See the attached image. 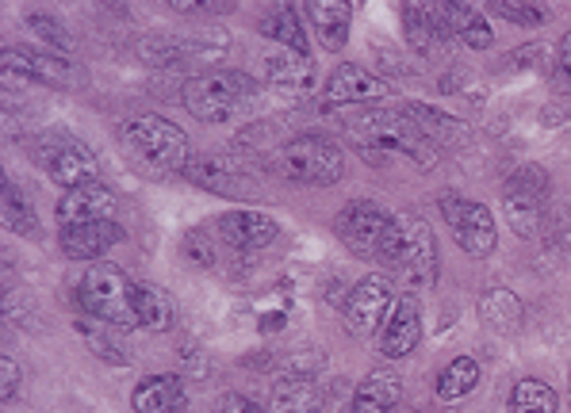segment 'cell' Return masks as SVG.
Instances as JSON below:
<instances>
[{"mask_svg":"<svg viewBox=\"0 0 571 413\" xmlns=\"http://www.w3.org/2000/svg\"><path fill=\"white\" fill-rule=\"evenodd\" d=\"M342 131L349 134V142L365 153V161H384V157H407L418 169H433L441 157V150L430 142L407 111H345Z\"/></svg>","mask_w":571,"mask_h":413,"instance_id":"obj_1","label":"cell"},{"mask_svg":"<svg viewBox=\"0 0 571 413\" xmlns=\"http://www.w3.org/2000/svg\"><path fill=\"white\" fill-rule=\"evenodd\" d=\"M380 261L391 264V272L399 275L410 295L430 291L438 283V238L418 215H396L388 238H384Z\"/></svg>","mask_w":571,"mask_h":413,"instance_id":"obj_2","label":"cell"},{"mask_svg":"<svg viewBox=\"0 0 571 413\" xmlns=\"http://www.w3.org/2000/svg\"><path fill=\"white\" fill-rule=\"evenodd\" d=\"M181 100L188 108V116L200 119V123H227V119L261 104V88H257L254 77H246L238 69H215L192 77L184 85Z\"/></svg>","mask_w":571,"mask_h":413,"instance_id":"obj_3","label":"cell"},{"mask_svg":"<svg viewBox=\"0 0 571 413\" xmlns=\"http://www.w3.org/2000/svg\"><path fill=\"white\" fill-rule=\"evenodd\" d=\"M269 165L292 184H337L345 176V153L337 142L323 134H300L288 138L284 145L269 153Z\"/></svg>","mask_w":571,"mask_h":413,"instance_id":"obj_4","label":"cell"},{"mask_svg":"<svg viewBox=\"0 0 571 413\" xmlns=\"http://www.w3.org/2000/svg\"><path fill=\"white\" fill-rule=\"evenodd\" d=\"M77 303H82L93 318L108 322L111 329L139 326V314H134V283L127 280L116 264H88L82 280H77Z\"/></svg>","mask_w":571,"mask_h":413,"instance_id":"obj_5","label":"cell"},{"mask_svg":"<svg viewBox=\"0 0 571 413\" xmlns=\"http://www.w3.org/2000/svg\"><path fill=\"white\" fill-rule=\"evenodd\" d=\"M123 142L131 145V153L139 161H147L150 169L162 173H184L192 161L188 134L176 123H169L165 116H134L123 123Z\"/></svg>","mask_w":571,"mask_h":413,"instance_id":"obj_6","label":"cell"},{"mask_svg":"<svg viewBox=\"0 0 571 413\" xmlns=\"http://www.w3.org/2000/svg\"><path fill=\"white\" fill-rule=\"evenodd\" d=\"M35 161L51 173L54 184H62V192L85 188V184H96V176H100V161H96V153L66 131H51V134L39 138Z\"/></svg>","mask_w":571,"mask_h":413,"instance_id":"obj_7","label":"cell"},{"mask_svg":"<svg viewBox=\"0 0 571 413\" xmlns=\"http://www.w3.org/2000/svg\"><path fill=\"white\" fill-rule=\"evenodd\" d=\"M391 222H396V215L376 207L373 199H353V204L342 207L334 230H337V241H342L353 257H360V261H380V249Z\"/></svg>","mask_w":571,"mask_h":413,"instance_id":"obj_8","label":"cell"},{"mask_svg":"<svg viewBox=\"0 0 571 413\" xmlns=\"http://www.w3.org/2000/svg\"><path fill=\"white\" fill-rule=\"evenodd\" d=\"M549 192H552V184H549V173H545L541 165L514 169V176L506 181V192H503V207H506V218H510V226H514L518 238H534L537 233Z\"/></svg>","mask_w":571,"mask_h":413,"instance_id":"obj_9","label":"cell"},{"mask_svg":"<svg viewBox=\"0 0 571 413\" xmlns=\"http://www.w3.org/2000/svg\"><path fill=\"white\" fill-rule=\"evenodd\" d=\"M396 298L399 295L388 275H365V280L353 287L349 303H345V326H349V334L360 337V341L384 334V322H388Z\"/></svg>","mask_w":571,"mask_h":413,"instance_id":"obj_10","label":"cell"},{"mask_svg":"<svg viewBox=\"0 0 571 413\" xmlns=\"http://www.w3.org/2000/svg\"><path fill=\"white\" fill-rule=\"evenodd\" d=\"M441 215H445V222L453 226L456 241H461V249L468 257H491L495 253V218H491V210L484 204H476V199H464V196H453V192H445V196L438 199Z\"/></svg>","mask_w":571,"mask_h":413,"instance_id":"obj_11","label":"cell"},{"mask_svg":"<svg viewBox=\"0 0 571 413\" xmlns=\"http://www.w3.org/2000/svg\"><path fill=\"white\" fill-rule=\"evenodd\" d=\"M215 233L235 253H257V249H269L280 238V222L272 215H265V210L238 207L215 218Z\"/></svg>","mask_w":571,"mask_h":413,"instance_id":"obj_12","label":"cell"},{"mask_svg":"<svg viewBox=\"0 0 571 413\" xmlns=\"http://www.w3.org/2000/svg\"><path fill=\"white\" fill-rule=\"evenodd\" d=\"M184 176H188L196 188L212 192V196H223V199H249V196H257L254 176H249L246 169L238 165V161L215 157V153H207V157H192L188 169H184Z\"/></svg>","mask_w":571,"mask_h":413,"instance_id":"obj_13","label":"cell"},{"mask_svg":"<svg viewBox=\"0 0 571 413\" xmlns=\"http://www.w3.org/2000/svg\"><path fill=\"white\" fill-rule=\"evenodd\" d=\"M0 77L4 88H28V85H69V66L54 54H35V51H20V46H8L0 54Z\"/></svg>","mask_w":571,"mask_h":413,"instance_id":"obj_14","label":"cell"},{"mask_svg":"<svg viewBox=\"0 0 571 413\" xmlns=\"http://www.w3.org/2000/svg\"><path fill=\"white\" fill-rule=\"evenodd\" d=\"M391 96H396V85L388 77H376L353 62L337 66L326 80V104H365L368 108V104H384Z\"/></svg>","mask_w":571,"mask_h":413,"instance_id":"obj_15","label":"cell"},{"mask_svg":"<svg viewBox=\"0 0 571 413\" xmlns=\"http://www.w3.org/2000/svg\"><path fill=\"white\" fill-rule=\"evenodd\" d=\"M418 345H422V303H418V295L407 291V295L396 298L388 322H384L380 352L388 356V360H403Z\"/></svg>","mask_w":571,"mask_h":413,"instance_id":"obj_16","label":"cell"},{"mask_svg":"<svg viewBox=\"0 0 571 413\" xmlns=\"http://www.w3.org/2000/svg\"><path fill=\"white\" fill-rule=\"evenodd\" d=\"M116 192L104 188L100 181L85 184V188H69L62 192L54 218L58 226H82V222H116Z\"/></svg>","mask_w":571,"mask_h":413,"instance_id":"obj_17","label":"cell"},{"mask_svg":"<svg viewBox=\"0 0 571 413\" xmlns=\"http://www.w3.org/2000/svg\"><path fill=\"white\" fill-rule=\"evenodd\" d=\"M123 241L119 222H82V226H62L58 249L69 261H100L111 246Z\"/></svg>","mask_w":571,"mask_h":413,"instance_id":"obj_18","label":"cell"},{"mask_svg":"<svg viewBox=\"0 0 571 413\" xmlns=\"http://www.w3.org/2000/svg\"><path fill=\"white\" fill-rule=\"evenodd\" d=\"M403 31H407V46L414 54H422V58L438 54L449 39L441 4H403Z\"/></svg>","mask_w":571,"mask_h":413,"instance_id":"obj_19","label":"cell"},{"mask_svg":"<svg viewBox=\"0 0 571 413\" xmlns=\"http://www.w3.org/2000/svg\"><path fill=\"white\" fill-rule=\"evenodd\" d=\"M399 402H403V379L388 368H376L360 379L353 394V413H396Z\"/></svg>","mask_w":571,"mask_h":413,"instance_id":"obj_20","label":"cell"},{"mask_svg":"<svg viewBox=\"0 0 571 413\" xmlns=\"http://www.w3.org/2000/svg\"><path fill=\"white\" fill-rule=\"evenodd\" d=\"M265 80L280 93H311L315 88V58L295 51H277L265 58Z\"/></svg>","mask_w":571,"mask_h":413,"instance_id":"obj_21","label":"cell"},{"mask_svg":"<svg viewBox=\"0 0 571 413\" xmlns=\"http://www.w3.org/2000/svg\"><path fill=\"white\" fill-rule=\"evenodd\" d=\"M407 116H410V123H414L418 131H422L433 145H438V150H464V145L472 142L468 127H464L461 119H453V116H445V111H438V108H425V104H410Z\"/></svg>","mask_w":571,"mask_h":413,"instance_id":"obj_22","label":"cell"},{"mask_svg":"<svg viewBox=\"0 0 571 413\" xmlns=\"http://www.w3.org/2000/svg\"><path fill=\"white\" fill-rule=\"evenodd\" d=\"M323 391L311 376H284L269 391V413H319Z\"/></svg>","mask_w":571,"mask_h":413,"instance_id":"obj_23","label":"cell"},{"mask_svg":"<svg viewBox=\"0 0 571 413\" xmlns=\"http://www.w3.org/2000/svg\"><path fill=\"white\" fill-rule=\"evenodd\" d=\"M303 15L311 20V28L319 31L326 51H342L349 43V23H353V8L342 4V0H311L303 8Z\"/></svg>","mask_w":571,"mask_h":413,"instance_id":"obj_24","label":"cell"},{"mask_svg":"<svg viewBox=\"0 0 571 413\" xmlns=\"http://www.w3.org/2000/svg\"><path fill=\"white\" fill-rule=\"evenodd\" d=\"M134 413H176L184 410V379L181 376H147L131 394Z\"/></svg>","mask_w":571,"mask_h":413,"instance_id":"obj_25","label":"cell"},{"mask_svg":"<svg viewBox=\"0 0 571 413\" xmlns=\"http://www.w3.org/2000/svg\"><path fill=\"white\" fill-rule=\"evenodd\" d=\"M261 35H269L280 51H295V54H308L311 58L308 28H303V20H300V8H292V4L269 8L261 20Z\"/></svg>","mask_w":571,"mask_h":413,"instance_id":"obj_26","label":"cell"},{"mask_svg":"<svg viewBox=\"0 0 571 413\" xmlns=\"http://www.w3.org/2000/svg\"><path fill=\"white\" fill-rule=\"evenodd\" d=\"M441 15H445L449 35L461 39L468 51H491L495 46V31L472 4H441Z\"/></svg>","mask_w":571,"mask_h":413,"instance_id":"obj_27","label":"cell"},{"mask_svg":"<svg viewBox=\"0 0 571 413\" xmlns=\"http://www.w3.org/2000/svg\"><path fill=\"white\" fill-rule=\"evenodd\" d=\"M134 314H139V326L154 329V334H169L176 326V303L165 287L154 283H139L134 287Z\"/></svg>","mask_w":571,"mask_h":413,"instance_id":"obj_28","label":"cell"},{"mask_svg":"<svg viewBox=\"0 0 571 413\" xmlns=\"http://www.w3.org/2000/svg\"><path fill=\"white\" fill-rule=\"evenodd\" d=\"M476 383H480V363L472 360V356H456V360L438 376V399L461 402L476 391Z\"/></svg>","mask_w":571,"mask_h":413,"instance_id":"obj_29","label":"cell"},{"mask_svg":"<svg viewBox=\"0 0 571 413\" xmlns=\"http://www.w3.org/2000/svg\"><path fill=\"white\" fill-rule=\"evenodd\" d=\"M480 318L487 326H495L498 334H514L521 326V303L510 295L506 287H491L484 298H480Z\"/></svg>","mask_w":571,"mask_h":413,"instance_id":"obj_30","label":"cell"},{"mask_svg":"<svg viewBox=\"0 0 571 413\" xmlns=\"http://www.w3.org/2000/svg\"><path fill=\"white\" fill-rule=\"evenodd\" d=\"M0 210H4V226L20 238H39V218L31 204L23 199L20 184L15 181H4V196H0Z\"/></svg>","mask_w":571,"mask_h":413,"instance_id":"obj_31","label":"cell"},{"mask_svg":"<svg viewBox=\"0 0 571 413\" xmlns=\"http://www.w3.org/2000/svg\"><path fill=\"white\" fill-rule=\"evenodd\" d=\"M557 391L541 379H518L510 391V413H557Z\"/></svg>","mask_w":571,"mask_h":413,"instance_id":"obj_32","label":"cell"},{"mask_svg":"<svg viewBox=\"0 0 571 413\" xmlns=\"http://www.w3.org/2000/svg\"><path fill=\"white\" fill-rule=\"evenodd\" d=\"M23 23H28V31L35 39H43L51 51H62V54H69L74 51V35H69L66 28H62V20H54V15H46V12H28L23 15Z\"/></svg>","mask_w":571,"mask_h":413,"instance_id":"obj_33","label":"cell"},{"mask_svg":"<svg viewBox=\"0 0 571 413\" xmlns=\"http://www.w3.org/2000/svg\"><path fill=\"white\" fill-rule=\"evenodd\" d=\"M184 257L196 261L200 269H215L219 264V233L188 230L184 233Z\"/></svg>","mask_w":571,"mask_h":413,"instance_id":"obj_34","label":"cell"},{"mask_svg":"<svg viewBox=\"0 0 571 413\" xmlns=\"http://www.w3.org/2000/svg\"><path fill=\"white\" fill-rule=\"evenodd\" d=\"M77 334H82V341L93 348V356H100L104 363H116V368H127V363H131L127 348H119L116 341H108V337H104L100 329L88 326V322H77Z\"/></svg>","mask_w":571,"mask_h":413,"instance_id":"obj_35","label":"cell"},{"mask_svg":"<svg viewBox=\"0 0 571 413\" xmlns=\"http://www.w3.org/2000/svg\"><path fill=\"white\" fill-rule=\"evenodd\" d=\"M495 15H503V20H510V23H518V28H537V23H545V8H537V4H514V0H495Z\"/></svg>","mask_w":571,"mask_h":413,"instance_id":"obj_36","label":"cell"},{"mask_svg":"<svg viewBox=\"0 0 571 413\" xmlns=\"http://www.w3.org/2000/svg\"><path fill=\"white\" fill-rule=\"evenodd\" d=\"M549 85L557 88V93H571V31L557 46V58H552L549 66Z\"/></svg>","mask_w":571,"mask_h":413,"instance_id":"obj_37","label":"cell"},{"mask_svg":"<svg viewBox=\"0 0 571 413\" xmlns=\"http://www.w3.org/2000/svg\"><path fill=\"white\" fill-rule=\"evenodd\" d=\"M212 413H269V410H261L254 399H246V394L230 391V394H219V399H215Z\"/></svg>","mask_w":571,"mask_h":413,"instance_id":"obj_38","label":"cell"},{"mask_svg":"<svg viewBox=\"0 0 571 413\" xmlns=\"http://www.w3.org/2000/svg\"><path fill=\"white\" fill-rule=\"evenodd\" d=\"M20 391V368L12 356H0V402H12Z\"/></svg>","mask_w":571,"mask_h":413,"instance_id":"obj_39","label":"cell"},{"mask_svg":"<svg viewBox=\"0 0 571 413\" xmlns=\"http://www.w3.org/2000/svg\"><path fill=\"white\" fill-rule=\"evenodd\" d=\"M545 58H557L552 54V46H541V43H529V46H518V66H526V69H537V66H545Z\"/></svg>","mask_w":571,"mask_h":413,"instance_id":"obj_40","label":"cell"},{"mask_svg":"<svg viewBox=\"0 0 571 413\" xmlns=\"http://www.w3.org/2000/svg\"><path fill=\"white\" fill-rule=\"evenodd\" d=\"M181 363H188V371L196 379L207 376V360H204V352H200L196 345H181Z\"/></svg>","mask_w":571,"mask_h":413,"instance_id":"obj_41","label":"cell"},{"mask_svg":"<svg viewBox=\"0 0 571 413\" xmlns=\"http://www.w3.org/2000/svg\"><path fill=\"white\" fill-rule=\"evenodd\" d=\"M564 249H568V257H571V218H568V226H564Z\"/></svg>","mask_w":571,"mask_h":413,"instance_id":"obj_42","label":"cell"},{"mask_svg":"<svg viewBox=\"0 0 571 413\" xmlns=\"http://www.w3.org/2000/svg\"><path fill=\"white\" fill-rule=\"evenodd\" d=\"M568 402H571V383H568Z\"/></svg>","mask_w":571,"mask_h":413,"instance_id":"obj_43","label":"cell"}]
</instances>
